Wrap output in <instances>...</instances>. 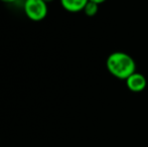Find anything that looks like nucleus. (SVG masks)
Wrapping results in <instances>:
<instances>
[{"label": "nucleus", "instance_id": "obj_1", "mask_svg": "<svg viewBox=\"0 0 148 147\" xmlns=\"http://www.w3.org/2000/svg\"><path fill=\"white\" fill-rule=\"evenodd\" d=\"M106 67L108 72L119 80H126L136 72V64L133 57L123 51H115L109 55Z\"/></svg>", "mask_w": 148, "mask_h": 147}, {"label": "nucleus", "instance_id": "obj_2", "mask_svg": "<svg viewBox=\"0 0 148 147\" xmlns=\"http://www.w3.org/2000/svg\"><path fill=\"white\" fill-rule=\"evenodd\" d=\"M23 10L26 17L32 21H41L47 15V3L43 0H25Z\"/></svg>", "mask_w": 148, "mask_h": 147}, {"label": "nucleus", "instance_id": "obj_3", "mask_svg": "<svg viewBox=\"0 0 148 147\" xmlns=\"http://www.w3.org/2000/svg\"><path fill=\"white\" fill-rule=\"evenodd\" d=\"M126 86L131 92L139 93L145 90L147 86V80L142 74L135 72L134 74L131 75L126 80Z\"/></svg>", "mask_w": 148, "mask_h": 147}, {"label": "nucleus", "instance_id": "obj_4", "mask_svg": "<svg viewBox=\"0 0 148 147\" xmlns=\"http://www.w3.org/2000/svg\"><path fill=\"white\" fill-rule=\"evenodd\" d=\"M62 8L69 12L83 11L89 0H60Z\"/></svg>", "mask_w": 148, "mask_h": 147}, {"label": "nucleus", "instance_id": "obj_5", "mask_svg": "<svg viewBox=\"0 0 148 147\" xmlns=\"http://www.w3.org/2000/svg\"><path fill=\"white\" fill-rule=\"evenodd\" d=\"M83 11L85 12V14H86L87 16L93 17V16H95L96 14L98 13V11H99V4L95 3V2H93V1H88V3L86 4V6H85Z\"/></svg>", "mask_w": 148, "mask_h": 147}, {"label": "nucleus", "instance_id": "obj_6", "mask_svg": "<svg viewBox=\"0 0 148 147\" xmlns=\"http://www.w3.org/2000/svg\"><path fill=\"white\" fill-rule=\"evenodd\" d=\"M89 1H93V2H95V3H97V4H102V3H104L105 1H107V0H89Z\"/></svg>", "mask_w": 148, "mask_h": 147}, {"label": "nucleus", "instance_id": "obj_7", "mask_svg": "<svg viewBox=\"0 0 148 147\" xmlns=\"http://www.w3.org/2000/svg\"><path fill=\"white\" fill-rule=\"evenodd\" d=\"M1 2H4V3H7V4H10V3H14L15 1L17 0H0Z\"/></svg>", "mask_w": 148, "mask_h": 147}, {"label": "nucleus", "instance_id": "obj_8", "mask_svg": "<svg viewBox=\"0 0 148 147\" xmlns=\"http://www.w3.org/2000/svg\"><path fill=\"white\" fill-rule=\"evenodd\" d=\"M43 1H45V3H49V2L53 1V0H43Z\"/></svg>", "mask_w": 148, "mask_h": 147}]
</instances>
